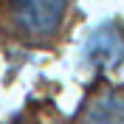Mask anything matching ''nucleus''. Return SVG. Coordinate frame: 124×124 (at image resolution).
Wrapping results in <instances>:
<instances>
[{
  "mask_svg": "<svg viewBox=\"0 0 124 124\" xmlns=\"http://www.w3.org/2000/svg\"><path fill=\"white\" fill-rule=\"evenodd\" d=\"M68 8L70 0H6V23L23 42L45 45L59 37Z\"/></svg>",
  "mask_w": 124,
  "mask_h": 124,
  "instance_id": "f257e3e1",
  "label": "nucleus"
},
{
  "mask_svg": "<svg viewBox=\"0 0 124 124\" xmlns=\"http://www.w3.org/2000/svg\"><path fill=\"white\" fill-rule=\"evenodd\" d=\"M85 56L96 68H116L124 62V28L118 23H101L85 42Z\"/></svg>",
  "mask_w": 124,
  "mask_h": 124,
  "instance_id": "f03ea898",
  "label": "nucleus"
},
{
  "mask_svg": "<svg viewBox=\"0 0 124 124\" xmlns=\"http://www.w3.org/2000/svg\"><path fill=\"white\" fill-rule=\"evenodd\" d=\"M79 124H124V90H101L93 96Z\"/></svg>",
  "mask_w": 124,
  "mask_h": 124,
  "instance_id": "7ed1b4c3",
  "label": "nucleus"
}]
</instances>
